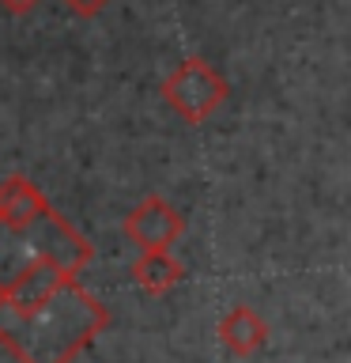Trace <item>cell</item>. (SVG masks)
I'll use <instances>...</instances> for the list:
<instances>
[{"instance_id": "cell-1", "label": "cell", "mask_w": 351, "mask_h": 363, "mask_svg": "<svg viewBox=\"0 0 351 363\" xmlns=\"http://www.w3.org/2000/svg\"><path fill=\"white\" fill-rule=\"evenodd\" d=\"M106 325V306L53 265H34L0 295V345L19 363H72Z\"/></svg>"}, {"instance_id": "cell-3", "label": "cell", "mask_w": 351, "mask_h": 363, "mask_svg": "<svg viewBox=\"0 0 351 363\" xmlns=\"http://www.w3.org/2000/svg\"><path fill=\"white\" fill-rule=\"evenodd\" d=\"M125 238L147 254V250H170L185 231V216H181L166 197H144L136 208L125 216Z\"/></svg>"}, {"instance_id": "cell-9", "label": "cell", "mask_w": 351, "mask_h": 363, "mask_svg": "<svg viewBox=\"0 0 351 363\" xmlns=\"http://www.w3.org/2000/svg\"><path fill=\"white\" fill-rule=\"evenodd\" d=\"M0 4H4L11 16H27V11H30V8H38L42 0H0Z\"/></svg>"}, {"instance_id": "cell-4", "label": "cell", "mask_w": 351, "mask_h": 363, "mask_svg": "<svg viewBox=\"0 0 351 363\" xmlns=\"http://www.w3.org/2000/svg\"><path fill=\"white\" fill-rule=\"evenodd\" d=\"M45 208H50V201H45V193L34 186L30 178L11 174V178L0 182V223L4 227L23 231V227H30Z\"/></svg>"}, {"instance_id": "cell-7", "label": "cell", "mask_w": 351, "mask_h": 363, "mask_svg": "<svg viewBox=\"0 0 351 363\" xmlns=\"http://www.w3.org/2000/svg\"><path fill=\"white\" fill-rule=\"evenodd\" d=\"M34 265H42V261H38V254H34V246H30L27 227L16 231V227L0 223V295H4L19 277H27Z\"/></svg>"}, {"instance_id": "cell-5", "label": "cell", "mask_w": 351, "mask_h": 363, "mask_svg": "<svg viewBox=\"0 0 351 363\" xmlns=\"http://www.w3.org/2000/svg\"><path fill=\"white\" fill-rule=\"evenodd\" d=\"M219 340L226 352L234 356H253V352L268 340V325L253 306H234V311L223 314L219 322Z\"/></svg>"}, {"instance_id": "cell-6", "label": "cell", "mask_w": 351, "mask_h": 363, "mask_svg": "<svg viewBox=\"0 0 351 363\" xmlns=\"http://www.w3.org/2000/svg\"><path fill=\"white\" fill-rule=\"evenodd\" d=\"M181 277H185V269H181V261L170 250H147V254L132 261V280L147 295H166L170 288L181 284Z\"/></svg>"}, {"instance_id": "cell-8", "label": "cell", "mask_w": 351, "mask_h": 363, "mask_svg": "<svg viewBox=\"0 0 351 363\" xmlns=\"http://www.w3.org/2000/svg\"><path fill=\"white\" fill-rule=\"evenodd\" d=\"M64 4H68V8H72V11H76V16H84V19H91V16H98V11H102V8H106V4H110V0H64Z\"/></svg>"}, {"instance_id": "cell-2", "label": "cell", "mask_w": 351, "mask_h": 363, "mask_svg": "<svg viewBox=\"0 0 351 363\" xmlns=\"http://www.w3.org/2000/svg\"><path fill=\"white\" fill-rule=\"evenodd\" d=\"M226 95H231L226 79L215 72L208 61H200V57L181 61L174 72L163 79V99H166V106L178 110L189 125L208 121L212 113L226 102Z\"/></svg>"}]
</instances>
